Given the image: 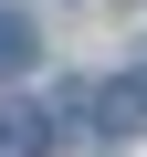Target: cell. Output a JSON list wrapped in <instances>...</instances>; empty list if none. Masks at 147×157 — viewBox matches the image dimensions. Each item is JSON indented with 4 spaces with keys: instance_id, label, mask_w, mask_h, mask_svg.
I'll use <instances>...</instances> for the list:
<instances>
[{
    "instance_id": "cell-1",
    "label": "cell",
    "mask_w": 147,
    "mask_h": 157,
    "mask_svg": "<svg viewBox=\"0 0 147 157\" xmlns=\"http://www.w3.org/2000/svg\"><path fill=\"white\" fill-rule=\"evenodd\" d=\"M63 115L95 126V136H147V63L116 73V84H95V94H63Z\"/></svg>"
},
{
    "instance_id": "cell-2",
    "label": "cell",
    "mask_w": 147,
    "mask_h": 157,
    "mask_svg": "<svg viewBox=\"0 0 147 157\" xmlns=\"http://www.w3.org/2000/svg\"><path fill=\"white\" fill-rule=\"evenodd\" d=\"M53 105H0V157H53Z\"/></svg>"
},
{
    "instance_id": "cell-3",
    "label": "cell",
    "mask_w": 147,
    "mask_h": 157,
    "mask_svg": "<svg viewBox=\"0 0 147 157\" xmlns=\"http://www.w3.org/2000/svg\"><path fill=\"white\" fill-rule=\"evenodd\" d=\"M42 63V42H32V21L21 11H0V73H32Z\"/></svg>"
}]
</instances>
